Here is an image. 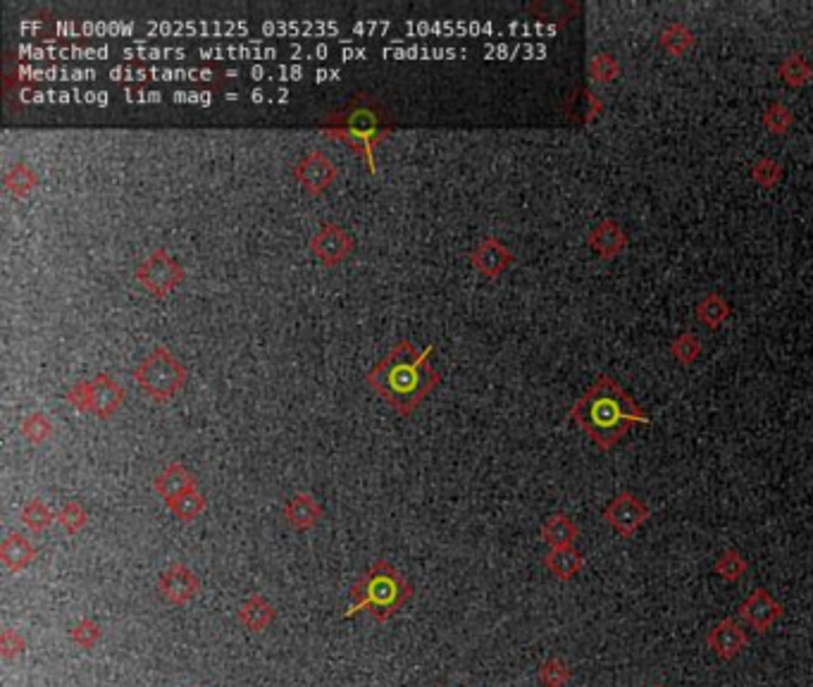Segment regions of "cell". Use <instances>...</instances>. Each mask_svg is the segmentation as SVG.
I'll return each mask as SVG.
<instances>
[{
	"instance_id": "cell-17",
	"label": "cell",
	"mask_w": 813,
	"mask_h": 687,
	"mask_svg": "<svg viewBox=\"0 0 813 687\" xmlns=\"http://www.w3.org/2000/svg\"><path fill=\"white\" fill-rule=\"evenodd\" d=\"M320 516H323V508H320V504L313 499L311 494L298 492L286 501L284 520L292 525L293 530H313L320 523Z\"/></svg>"
},
{
	"instance_id": "cell-22",
	"label": "cell",
	"mask_w": 813,
	"mask_h": 687,
	"mask_svg": "<svg viewBox=\"0 0 813 687\" xmlns=\"http://www.w3.org/2000/svg\"><path fill=\"white\" fill-rule=\"evenodd\" d=\"M696 320L702 323L708 330H718L720 325H726L730 315H733V308L726 301V296L718 294V292H708L702 296V301L696 303L695 308Z\"/></svg>"
},
{
	"instance_id": "cell-11",
	"label": "cell",
	"mask_w": 813,
	"mask_h": 687,
	"mask_svg": "<svg viewBox=\"0 0 813 687\" xmlns=\"http://www.w3.org/2000/svg\"><path fill=\"white\" fill-rule=\"evenodd\" d=\"M472 268L478 270L479 275L487 277V280H497L501 277L506 270L516 262V256L509 246L503 244L501 239L497 237H485L479 241L470 253Z\"/></svg>"
},
{
	"instance_id": "cell-15",
	"label": "cell",
	"mask_w": 813,
	"mask_h": 687,
	"mask_svg": "<svg viewBox=\"0 0 813 687\" xmlns=\"http://www.w3.org/2000/svg\"><path fill=\"white\" fill-rule=\"evenodd\" d=\"M91 382V413L100 420L112 418L125 404V387L110 373H98Z\"/></svg>"
},
{
	"instance_id": "cell-3",
	"label": "cell",
	"mask_w": 813,
	"mask_h": 687,
	"mask_svg": "<svg viewBox=\"0 0 813 687\" xmlns=\"http://www.w3.org/2000/svg\"><path fill=\"white\" fill-rule=\"evenodd\" d=\"M317 127L324 137L351 146L365 160L370 172H377L375 149L394 131L386 110L370 94H355L342 110L327 115Z\"/></svg>"
},
{
	"instance_id": "cell-5",
	"label": "cell",
	"mask_w": 813,
	"mask_h": 687,
	"mask_svg": "<svg viewBox=\"0 0 813 687\" xmlns=\"http://www.w3.org/2000/svg\"><path fill=\"white\" fill-rule=\"evenodd\" d=\"M131 377L150 401L168 404L184 389L189 375L184 363L174 356L165 344H158L149 351V356L134 368Z\"/></svg>"
},
{
	"instance_id": "cell-6",
	"label": "cell",
	"mask_w": 813,
	"mask_h": 687,
	"mask_svg": "<svg viewBox=\"0 0 813 687\" xmlns=\"http://www.w3.org/2000/svg\"><path fill=\"white\" fill-rule=\"evenodd\" d=\"M134 280L153 299H168L174 289L187 280V270L165 246H158L139 262L137 270H134Z\"/></svg>"
},
{
	"instance_id": "cell-9",
	"label": "cell",
	"mask_w": 813,
	"mask_h": 687,
	"mask_svg": "<svg viewBox=\"0 0 813 687\" xmlns=\"http://www.w3.org/2000/svg\"><path fill=\"white\" fill-rule=\"evenodd\" d=\"M311 251L313 256L320 262H324L327 268H334L339 262L346 261L355 249V241L351 237V231L344 230V225L339 222H324L320 230L311 237Z\"/></svg>"
},
{
	"instance_id": "cell-12",
	"label": "cell",
	"mask_w": 813,
	"mask_h": 687,
	"mask_svg": "<svg viewBox=\"0 0 813 687\" xmlns=\"http://www.w3.org/2000/svg\"><path fill=\"white\" fill-rule=\"evenodd\" d=\"M706 647L723 661H733L749 647L745 628L735 619H723L706 635Z\"/></svg>"
},
{
	"instance_id": "cell-38",
	"label": "cell",
	"mask_w": 813,
	"mask_h": 687,
	"mask_svg": "<svg viewBox=\"0 0 813 687\" xmlns=\"http://www.w3.org/2000/svg\"><path fill=\"white\" fill-rule=\"evenodd\" d=\"M25 647H26L25 640L19 638L17 632L10 631V628L3 632V638H0V650H3V656H5V659H15V656H19L25 651Z\"/></svg>"
},
{
	"instance_id": "cell-21",
	"label": "cell",
	"mask_w": 813,
	"mask_h": 687,
	"mask_svg": "<svg viewBox=\"0 0 813 687\" xmlns=\"http://www.w3.org/2000/svg\"><path fill=\"white\" fill-rule=\"evenodd\" d=\"M236 619H239V623L246 631L262 632L274 620V606L265 597H261V594H253V597H249V600L239 606Z\"/></svg>"
},
{
	"instance_id": "cell-26",
	"label": "cell",
	"mask_w": 813,
	"mask_h": 687,
	"mask_svg": "<svg viewBox=\"0 0 813 687\" xmlns=\"http://www.w3.org/2000/svg\"><path fill=\"white\" fill-rule=\"evenodd\" d=\"M165 504H168V508L172 511L174 518L181 520V523H191V520H196L201 513L205 511V507H208V504H205V497L199 492V487L189 489V492L180 494V497H174V499L165 501Z\"/></svg>"
},
{
	"instance_id": "cell-35",
	"label": "cell",
	"mask_w": 813,
	"mask_h": 687,
	"mask_svg": "<svg viewBox=\"0 0 813 687\" xmlns=\"http://www.w3.org/2000/svg\"><path fill=\"white\" fill-rule=\"evenodd\" d=\"M56 518H57V523L63 525L67 535H77V532H81L84 528H87L88 513H87V508L81 507L79 501H67V504H65V507L57 511Z\"/></svg>"
},
{
	"instance_id": "cell-13",
	"label": "cell",
	"mask_w": 813,
	"mask_h": 687,
	"mask_svg": "<svg viewBox=\"0 0 813 687\" xmlns=\"http://www.w3.org/2000/svg\"><path fill=\"white\" fill-rule=\"evenodd\" d=\"M201 582L189 566L172 563L168 570H162L158 578V592L172 604H189L199 594Z\"/></svg>"
},
{
	"instance_id": "cell-18",
	"label": "cell",
	"mask_w": 813,
	"mask_h": 687,
	"mask_svg": "<svg viewBox=\"0 0 813 687\" xmlns=\"http://www.w3.org/2000/svg\"><path fill=\"white\" fill-rule=\"evenodd\" d=\"M36 557V549L34 544L25 538V535H17V532H10L3 544H0V561L10 573H19L25 570L29 563Z\"/></svg>"
},
{
	"instance_id": "cell-33",
	"label": "cell",
	"mask_w": 813,
	"mask_h": 687,
	"mask_svg": "<svg viewBox=\"0 0 813 687\" xmlns=\"http://www.w3.org/2000/svg\"><path fill=\"white\" fill-rule=\"evenodd\" d=\"M746 569H749V563H746V559L737 549L723 551L714 563V570L726 582H737L746 573Z\"/></svg>"
},
{
	"instance_id": "cell-37",
	"label": "cell",
	"mask_w": 813,
	"mask_h": 687,
	"mask_svg": "<svg viewBox=\"0 0 813 687\" xmlns=\"http://www.w3.org/2000/svg\"><path fill=\"white\" fill-rule=\"evenodd\" d=\"M65 401H67L72 408H77V411L91 413V382L87 380L75 382V385L67 389V394H65Z\"/></svg>"
},
{
	"instance_id": "cell-23",
	"label": "cell",
	"mask_w": 813,
	"mask_h": 687,
	"mask_svg": "<svg viewBox=\"0 0 813 687\" xmlns=\"http://www.w3.org/2000/svg\"><path fill=\"white\" fill-rule=\"evenodd\" d=\"M3 187L15 199H29L38 187V175L34 172V168H29V165L19 160V163L10 165L5 175H3Z\"/></svg>"
},
{
	"instance_id": "cell-1",
	"label": "cell",
	"mask_w": 813,
	"mask_h": 687,
	"mask_svg": "<svg viewBox=\"0 0 813 687\" xmlns=\"http://www.w3.org/2000/svg\"><path fill=\"white\" fill-rule=\"evenodd\" d=\"M435 346L417 349L410 339H401L394 349L365 375L367 387L386 401L398 415L408 418L429 392L441 382V373L429 363Z\"/></svg>"
},
{
	"instance_id": "cell-28",
	"label": "cell",
	"mask_w": 813,
	"mask_h": 687,
	"mask_svg": "<svg viewBox=\"0 0 813 687\" xmlns=\"http://www.w3.org/2000/svg\"><path fill=\"white\" fill-rule=\"evenodd\" d=\"M761 125H764V129L768 134L782 137V134H787L792 129V125H795V115H792V110L782 100H773L764 110V115H761Z\"/></svg>"
},
{
	"instance_id": "cell-27",
	"label": "cell",
	"mask_w": 813,
	"mask_h": 687,
	"mask_svg": "<svg viewBox=\"0 0 813 687\" xmlns=\"http://www.w3.org/2000/svg\"><path fill=\"white\" fill-rule=\"evenodd\" d=\"M19 432H22V437L29 444H46L53 437L56 427H53V420H50L48 413L34 411L19 423Z\"/></svg>"
},
{
	"instance_id": "cell-4",
	"label": "cell",
	"mask_w": 813,
	"mask_h": 687,
	"mask_svg": "<svg viewBox=\"0 0 813 687\" xmlns=\"http://www.w3.org/2000/svg\"><path fill=\"white\" fill-rule=\"evenodd\" d=\"M410 585L391 563L377 561L351 590L348 613L370 611L377 620H386L410 597Z\"/></svg>"
},
{
	"instance_id": "cell-24",
	"label": "cell",
	"mask_w": 813,
	"mask_h": 687,
	"mask_svg": "<svg viewBox=\"0 0 813 687\" xmlns=\"http://www.w3.org/2000/svg\"><path fill=\"white\" fill-rule=\"evenodd\" d=\"M658 41H661V48H664L671 57H684L689 50L695 48L696 36L684 22H671V25L661 32Z\"/></svg>"
},
{
	"instance_id": "cell-8",
	"label": "cell",
	"mask_w": 813,
	"mask_h": 687,
	"mask_svg": "<svg viewBox=\"0 0 813 687\" xmlns=\"http://www.w3.org/2000/svg\"><path fill=\"white\" fill-rule=\"evenodd\" d=\"M293 179L308 191L311 196L324 194L339 177V168L324 150H308L298 158L292 168Z\"/></svg>"
},
{
	"instance_id": "cell-31",
	"label": "cell",
	"mask_w": 813,
	"mask_h": 687,
	"mask_svg": "<svg viewBox=\"0 0 813 687\" xmlns=\"http://www.w3.org/2000/svg\"><path fill=\"white\" fill-rule=\"evenodd\" d=\"M782 175H785V168L776 158L764 156L751 165V179L756 181L761 189H776L782 181Z\"/></svg>"
},
{
	"instance_id": "cell-34",
	"label": "cell",
	"mask_w": 813,
	"mask_h": 687,
	"mask_svg": "<svg viewBox=\"0 0 813 687\" xmlns=\"http://www.w3.org/2000/svg\"><path fill=\"white\" fill-rule=\"evenodd\" d=\"M537 678H540V682L544 687H565L568 682H571L572 671H571V666L563 661V659H559V656H551V659H547V661L541 663Z\"/></svg>"
},
{
	"instance_id": "cell-2",
	"label": "cell",
	"mask_w": 813,
	"mask_h": 687,
	"mask_svg": "<svg viewBox=\"0 0 813 687\" xmlns=\"http://www.w3.org/2000/svg\"><path fill=\"white\" fill-rule=\"evenodd\" d=\"M571 420L602 451L621 444L637 426H652L649 413L611 375H599L571 408Z\"/></svg>"
},
{
	"instance_id": "cell-36",
	"label": "cell",
	"mask_w": 813,
	"mask_h": 687,
	"mask_svg": "<svg viewBox=\"0 0 813 687\" xmlns=\"http://www.w3.org/2000/svg\"><path fill=\"white\" fill-rule=\"evenodd\" d=\"M69 638H72V642H75V644L84 647V650H91V647H94V644L100 640L98 623H96V620H91V619H81L79 623H77L75 628H72V632H69Z\"/></svg>"
},
{
	"instance_id": "cell-32",
	"label": "cell",
	"mask_w": 813,
	"mask_h": 687,
	"mask_svg": "<svg viewBox=\"0 0 813 687\" xmlns=\"http://www.w3.org/2000/svg\"><path fill=\"white\" fill-rule=\"evenodd\" d=\"M590 77L594 84H613L621 77V63L615 60L613 53H596L590 60Z\"/></svg>"
},
{
	"instance_id": "cell-14",
	"label": "cell",
	"mask_w": 813,
	"mask_h": 687,
	"mask_svg": "<svg viewBox=\"0 0 813 687\" xmlns=\"http://www.w3.org/2000/svg\"><path fill=\"white\" fill-rule=\"evenodd\" d=\"M587 244L602 261H615L630 246V237L618 220L606 218L596 227H592L587 234Z\"/></svg>"
},
{
	"instance_id": "cell-10",
	"label": "cell",
	"mask_w": 813,
	"mask_h": 687,
	"mask_svg": "<svg viewBox=\"0 0 813 687\" xmlns=\"http://www.w3.org/2000/svg\"><path fill=\"white\" fill-rule=\"evenodd\" d=\"M737 616L742 623L749 625L751 631L764 635V632H768L773 628V623H777L785 616V606L766 588H756L739 604Z\"/></svg>"
},
{
	"instance_id": "cell-7",
	"label": "cell",
	"mask_w": 813,
	"mask_h": 687,
	"mask_svg": "<svg viewBox=\"0 0 813 687\" xmlns=\"http://www.w3.org/2000/svg\"><path fill=\"white\" fill-rule=\"evenodd\" d=\"M602 518L618 538L633 539L640 532L642 525L652 518V511H649V507H646L637 494H633L630 489H623L618 497H613L609 501V507L603 508Z\"/></svg>"
},
{
	"instance_id": "cell-30",
	"label": "cell",
	"mask_w": 813,
	"mask_h": 687,
	"mask_svg": "<svg viewBox=\"0 0 813 687\" xmlns=\"http://www.w3.org/2000/svg\"><path fill=\"white\" fill-rule=\"evenodd\" d=\"M53 520H56V513L50 511L48 504H46L44 499H38V497L29 499L25 507H22V523H25L32 532L48 530Z\"/></svg>"
},
{
	"instance_id": "cell-19",
	"label": "cell",
	"mask_w": 813,
	"mask_h": 687,
	"mask_svg": "<svg viewBox=\"0 0 813 687\" xmlns=\"http://www.w3.org/2000/svg\"><path fill=\"white\" fill-rule=\"evenodd\" d=\"M540 532H541V542H547L551 549L572 547L580 538L578 525L572 523L571 516H565V513H553V516H549V518L541 523Z\"/></svg>"
},
{
	"instance_id": "cell-29",
	"label": "cell",
	"mask_w": 813,
	"mask_h": 687,
	"mask_svg": "<svg viewBox=\"0 0 813 687\" xmlns=\"http://www.w3.org/2000/svg\"><path fill=\"white\" fill-rule=\"evenodd\" d=\"M671 356L673 361L680 363V365H692V363L699 361L702 356V339L696 337L695 332H683L677 334L671 342Z\"/></svg>"
},
{
	"instance_id": "cell-25",
	"label": "cell",
	"mask_w": 813,
	"mask_h": 687,
	"mask_svg": "<svg viewBox=\"0 0 813 687\" xmlns=\"http://www.w3.org/2000/svg\"><path fill=\"white\" fill-rule=\"evenodd\" d=\"M777 77L785 82V87L804 88L813 82V67L808 65V60L801 56V53H789V56L782 57V63L777 65Z\"/></svg>"
},
{
	"instance_id": "cell-16",
	"label": "cell",
	"mask_w": 813,
	"mask_h": 687,
	"mask_svg": "<svg viewBox=\"0 0 813 687\" xmlns=\"http://www.w3.org/2000/svg\"><path fill=\"white\" fill-rule=\"evenodd\" d=\"M193 487H196V477H193L191 470L184 468L180 461L168 463V466L156 475V480H153V489H156L165 501L174 499V497H180V494L189 492V489Z\"/></svg>"
},
{
	"instance_id": "cell-20",
	"label": "cell",
	"mask_w": 813,
	"mask_h": 687,
	"mask_svg": "<svg viewBox=\"0 0 813 687\" xmlns=\"http://www.w3.org/2000/svg\"><path fill=\"white\" fill-rule=\"evenodd\" d=\"M544 569H547L556 580L568 582L584 569V557L575 549V547H561V549H551L547 557H544Z\"/></svg>"
}]
</instances>
